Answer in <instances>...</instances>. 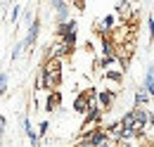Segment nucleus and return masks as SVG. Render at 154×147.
<instances>
[{
  "label": "nucleus",
  "instance_id": "nucleus-1",
  "mask_svg": "<svg viewBox=\"0 0 154 147\" xmlns=\"http://www.w3.org/2000/svg\"><path fill=\"white\" fill-rule=\"evenodd\" d=\"M62 83V62L59 59H45L36 78V88L38 90H57Z\"/></svg>",
  "mask_w": 154,
  "mask_h": 147
},
{
  "label": "nucleus",
  "instance_id": "nucleus-2",
  "mask_svg": "<svg viewBox=\"0 0 154 147\" xmlns=\"http://www.w3.org/2000/svg\"><path fill=\"white\" fill-rule=\"evenodd\" d=\"M95 95H97V92L93 90V88L83 90V92L76 97V102H74V111H78V114H85V111H88V107L95 102Z\"/></svg>",
  "mask_w": 154,
  "mask_h": 147
},
{
  "label": "nucleus",
  "instance_id": "nucleus-3",
  "mask_svg": "<svg viewBox=\"0 0 154 147\" xmlns=\"http://www.w3.org/2000/svg\"><path fill=\"white\" fill-rule=\"evenodd\" d=\"M95 100H97V107L102 109V114L104 111H112L114 109V102H116V92L114 90H100L95 95Z\"/></svg>",
  "mask_w": 154,
  "mask_h": 147
},
{
  "label": "nucleus",
  "instance_id": "nucleus-4",
  "mask_svg": "<svg viewBox=\"0 0 154 147\" xmlns=\"http://www.w3.org/2000/svg\"><path fill=\"white\" fill-rule=\"evenodd\" d=\"M38 33H40V19H31V26H29V36L21 40L24 48H33L36 40H38Z\"/></svg>",
  "mask_w": 154,
  "mask_h": 147
},
{
  "label": "nucleus",
  "instance_id": "nucleus-5",
  "mask_svg": "<svg viewBox=\"0 0 154 147\" xmlns=\"http://www.w3.org/2000/svg\"><path fill=\"white\" fill-rule=\"evenodd\" d=\"M116 14H119V19H123V21L128 24V19L133 17V7H131V2H128V0H121V2L116 5Z\"/></svg>",
  "mask_w": 154,
  "mask_h": 147
},
{
  "label": "nucleus",
  "instance_id": "nucleus-6",
  "mask_svg": "<svg viewBox=\"0 0 154 147\" xmlns=\"http://www.w3.org/2000/svg\"><path fill=\"white\" fill-rule=\"evenodd\" d=\"M59 105H62V95H59L57 90H50V92H48V100H45V107H43V109L55 111Z\"/></svg>",
  "mask_w": 154,
  "mask_h": 147
},
{
  "label": "nucleus",
  "instance_id": "nucleus-7",
  "mask_svg": "<svg viewBox=\"0 0 154 147\" xmlns=\"http://www.w3.org/2000/svg\"><path fill=\"white\" fill-rule=\"evenodd\" d=\"M76 29H78V24L74 19H69V21H64V24L57 26V38H64L66 33H76Z\"/></svg>",
  "mask_w": 154,
  "mask_h": 147
},
{
  "label": "nucleus",
  "instance_id": "nucleus-8",
  "mask_svg": "<svg viewBox=\"0 0 154 147\" xmlns=\"http://www.w3.org/2000/svg\"><path fill=\"white\" fill-rule=\"evenodd\" d=\"M142 90L154 95V64L147 69V74H145V86H142Z\"/></svg>",
  "mask_w": 154,
  "mask_h": 147
},
{
  "label": "nucleus",
  "instance_id": "nucleus-9",
  "mask_svg": "<svg viewBox=\"0 0 154 147\" xmlns=\"http://www.w3.org/2000/svg\"><path fill=\"white\" fill-rule=\"evenodd\" d=\"M147 105H149V92H145L140 88V90L135 92V107H137V109H145Z\"/></svg>",
  "mask_w": 154,
  "mask_h": 147
},
{
  "label": "nucleus",
  "instance_id": "nucleus-10",
  "mask_svg": "<svg viewBox=\"0 0 154 147\" xmlns=\"http://www.w3.org/2000/svg\"><path fill=\"white\" fill-rule=\"evenodd\" d=\"M57 21H59V24L69 21V7H66V5H64L62 10H57Z\"/></svg>",
  "mask_w": 154,
  "mask_h": 147
},
{
  "label": "nucleus",
  "instance_id": "nucleus-11",
  "mask_svg": "<svg viewBox=\"0 0 154 147\" xmlns=\"http://www.w3.org/2000/svg\"><path fill=\"white\" fill-rule=\"evenodd\" d=\"M7 92V74H0V95Z\"/></svg>",
  "mask_w": 154,
  "mask_h": 147
},
{
  "label": "nucleus",
  "instance_id": "nucleus-12",
  "mask_svg": "<svg viewBox=\"0 0 154 147\" xmlns=\"http://www.w3.org/2000/svg\"><path fill=\"white\" fill-rule=\"evenodd\" d=\"M147 29H149L147 33H149V43H152L154 40V17H147Z\"/></svg>",
  "mask_w": 154,
  "mask_h": 147
},
{
  "label": "nucleus",
  "instance_id": "nucleus-13",
  "mask_svg": "<svg viewBox=\"0 0 154 147\" xmlns=\"http://www.w3.org/2000/svg\"><path fill=\"white\" fill-rule=\"evenodd\" d=\"M48 126H50V124H48V121H43V124H40V128H38V133H36V135H38V138H43V135L48 133Z\"/></svg>",
  "mask_w": 154,
  "mask_h": 147
},
{
  "label": "nucleus",
  "instance_id": "nucleus-14",
  "mask_svg": "<svg viewBox=\"0 0 154 147\" xmlns=\"http://www.w3.org/2000/svg\"><path fill=\"white\" fill-rule=\"evenodd\" d=\"M17 17H19V5L12 7V12H10V21H17Z\"/></svg>",
  "mask_w": 154,
  "mask_h": 147
},
{
  "label": "nucleus",
  "instance_id": "nucleus-15",
  "mask_svg": "<svg viewBox=\"0 0 154 147\" xmlns=\"http://www.w3.org/2000/svg\"><path fill=\"white\" fill-rule=\"evenodd\" d=\"M21 50H24V45H21V43H17V45H14V50H12V59H17Z\"/></svg>",
  "mask_w": 154,
  "mask_h": 147
},
{
  "label": "nucleus",
  "instance_id": "nucleus-16",
  "mask_svg": "<svg viewBox=\"0 0 154 147\" xmlns=\"http://www.w3.org/2000/svg\"><path fill=\"white\" fill-rule=\"evenodd\" d=\"M50 5H52L55 10H62V7L66 5V2H64V0H50Z\"/></svg>",
  "mask_w": 154,
  "mask_h": 147
},
{
  "label": "nucleus",
  "instance_id": "nucleus-17",
  "mask_svg": "<svg viewBox=\"0 0 154 147\" xmlns=\"http://www.w3.org/2000/svg\"><path fill=\"white\" fill-rule=\"evenodd\" d=\"M76 147H93V145H90V142H88V140H83V138H81V142H78Z\"/></svg>",
  "mask_w": 154,
  "mask_h": 147
},
{
  "label": "nucleus",
  "instance_id": "nucleus-18",
  "mask_svg": "<svg viewBox=\"0 0 154 147\" xmlns=\"http://www.w3.org/2000/svg\"><path fill=\"white\" fill-rule=\"evenodd\" d=\"M76 7H83V0H76Z\"/></svg>",
  "mask_w": 154,
  "mask_h": 147
},
{
  "label": "nucleus",
  "instance_id": "nucleus-19",
  "mask_svg": "<svg viewBox=\"0 0 154 147\" xmlns=\"http://www.w3.org/2000/svg\"><path fill=\"white\" fill-rule=\"evenodd\" d=\"M149 124H154V114H149Z\"/></svg>",
  "mask_w": 154,
  "mask_h": 147
}]
</instances>
